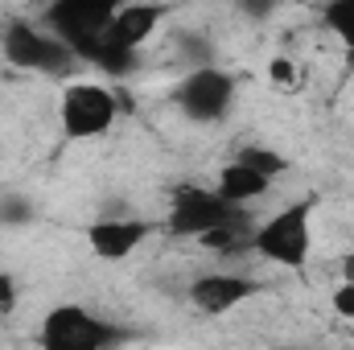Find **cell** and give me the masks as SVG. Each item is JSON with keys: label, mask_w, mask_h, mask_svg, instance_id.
<instances>
[{"label": "cell", "mask_w": 354, "mask_h": 350, "mask_svg": "<svg viewBox=\"0 0 354 350\" xmlns=\"http://www.w3.org/2000/svg\"><path fill=\"white\" fill-rule=\"evenodd\" d=\"M326 25L338 33V42L354 54V0H330V8H326Z\"/></svg>", "instance_id": "obj_12"}, {"label": "cell", "mask_w": 354, "mask_h": 350, "mask_svg": "<svg viewBox=\"0 0 354 350\" xmlns=\"http://www.w3.org/2000/svg\"><path fill=\"white\" fill-rule=\"evenodd\" d=\"M235 210L231 202L218 198V190H202V185H181L174 198V210H169V231L185 235V239H198L202 231L218 227V223H235Z\"/></svg>", "instance_id": "obj_7"}, {"label": "cell", "mask_w": 354, "mask_h": 350, "mask_svg": "<svg viewBox=\"0 0 354 350\" xmlns=\"http://www.w3.org/2000/svg\"><path fill=\"white\" fill-rule=\"evenodd\" d=\"M161 21H165V4H157V0H124L107 21L103 42L120 46V50H140L161 29Z\"/></svg>", "instance_id": "obj_9"}, {"label": "cell", "mask_w": 354, "mask_h": 350, "mask_svg": "<svg viewBox=\"0 0 354 350\" xmlns=\"http://www.w3.org/2000/svg\"><path fill=\"white\" fill-rule=\"evenodd\" d=\"M342 280H354V252L342 256Z\"/></svg>", "instance_id": "obj_18"}, {"label": "cell", "mask_w": 354, "mask_h": 350, "mask_svg": "<svg viewBox=\"0 0 354 350\" xmlns=\"http://www.w3.org/2000/svg\"><path fill=\"white\" fill-rule=\"evenodd\" d=\"M0 50H4V58L12 66L33 71V75H66L75 66V58H79L58 33L37 29L29 21H12L4 29V37H0Z\"/></svg>", "instance_id": "obj_3"}, {"label": "cell", "mask_w": 354, "mask_h": 350, "mask_svg": "<svg viewBox=\"0 0 354 350\" xmlns=\"http://www.w3.org/2000/svg\"><path fill=\"white\" fill-rule=\"evenodd\" d=\"M120 116V99L115 91L103 87V83H91V79H79V83H66L62 99H58V120H62V132L71 140H95L103 136Z\"/></svg>", "instance_id": "obj_2"}, {"label": "cell", "mask_w": 354, "mask_h": 350, "mask_svg": "<svg viewBox=\"0 0 354 350\" xmlns=\"http://www.w3.org/2000/svg\"><path fill=\"white\" fill-rule=\"evenodd\" d=\"M256 293H260V284L252 276H239V272H206V276H198L189 284V305L202 317H223V313L239 309Z\"/></svg>", "instance_id": "obj_8"}, {"label": "cell", "mask_w": 354, "mask_h": 350, "mask_svg": "<svg viewBox=\"0 0 354 350\" xmlns=\"http://www.w3.org/2000/svg\"><path fill=\"white\" fill-rule=\"evenodd\" d=\"M235 79L218 66H194L177 83V107L198 124H218L235 107Z\"/></svg>", "instance_id": "obj_5"}, {"label": "cell", "mask_w": 354, "mask_h": 350, "mask_svg": "<svg viewBox=\"0 0 354 350\" xmlns=\"http://www.w3.org/2000/svg\"><path fill=\"white\" fill-rule=\"evenodd\" d=\"M351 338H354V334H351Z\"/></svg>", "instance_id": "obj_19"}, {"label": "cell", "mask_w": 354, "mask_h": 350, "mask_svg": "<svg viewBox=\"0 0 354 350\" xmlns=\"http://www.w3.org/2000/svg\"><path fill=\"white\" fill-rule=\"evenodd\" d=\"M149 235H153L149 219H95L87 227V248L95 260L120 264V260H128Z\"/></svg>", "instance_id": "obj_10"}, {"label": "cell", "mask_w": 354, "mask_h": 350, "mask_svg": "<svg viewBox=\"0 0 354 350\" xmlns=\"http://www.w3.org/2000/svg\"><path fill=\"white\" fill-rule=\"evenodd\" d=\"M120 4L115 0H50L46 29L58 33L79 58H91L103 42V29Z\"/></svg>", "instance_id": "obj_4"}, {"label": "cell", "mask_w": 354, "mask_h": 350, "mask_svg": "<svg viewBox=\"0 0 354 350\" xmlns=\"http://www.w3.org/2000/svg\"><path fill=\"white\" fill-rule=\"evenodd\" d=\"M252 248L272 260L276 268L301 272L313 252V223H309V202H292L276 214H268L264 223L252 231Z\"/></svg>", "instance_id": "obj_1"}, {"label": "cell", "mask_w": 354, "mask_h": 350, "mask_svg": "<svg viewBox=\"0 0 354 350\" xmlns=\"http://www.w3.org/2000/svg\"><path fill=\"white\" fill-rule=\"evenodd\" d=\"M276 4H280V0H239V12L252 17V21H268V17L276 12Z\"/></svg>", "instance_id": "obj_16"}, {"label": "cell", "mask_w": 354, "mask_h": 350, "mask_svg": "<svg viewBox=\"0 0 354 350\" xmlns=\"http://www.w3.org/2000/svg\"><path fill=\"white\" fill-rule=\"evenodd\" d=\"M330 305H334L338 317L354 322V280H338V288L330 293Z\"/></svg>", "instance_id": "obj_15"}, {"label": "cell", "mask_w": 354, "mask_h": 350, "mask_svg": "<svg viewBox=\"0 0 354 350\" xmlns=\"http://www.w3.org/2000/svg\"><path fill=\"white\" fill-rule=\"evenodd\" d=\"M115 338L120 334L83 305H58L46 313V326H41V342L50 350H99L111 347Z\"/></svg>", "instance_id": "obj_6"}, {"label": "cell", "mask_w": 354, "mask_h": 350, "mask_svg": "<svg viewBox=\"0 0 354 350\" xmlns=\"http://www.w3.org/2000/svg\"><path fill=\"white\" fill-rule=\"evenodd\" d=\"M17 305V280L8 272H0V313H8Z\"/></svg>", "instance_id": "obj_17"}, {"label": "cell", "mask_w": 354, "mask_h": 350, "mask_svg": "<svg viewBox=\"0 0 354 350\" xmlns=\"http://www.w3.org/2000/svg\"><path fill=\"white\" fill-rule=\"evenodd\" d=\"M239 161L252 165V169H260V174H268V177H280L288 169V161H284L276 149H264V145H243V149H239Z\"/></svg>", "instance_id": "obj_13"}, {"label": "cell", "mask_w": 354, "mask_h": 350, "mask_svg": "<svg viewBox=\"0 0 354 350\" xmlns=\"http://www.w3.org/2000/svg\"><path fill=\"white\" fill-rule=\"evenodd\" d=\"M214 190H218V198L231 202V206H252V202H260L268 190H272V177L260 174V169H252V165H243V161L235 157L231 165L218 169Z\"/></svg>", "instance_id": "obj_11"}, {"label": "cell", "mask_w": 354, "mask_h": 350, "mask_svg": "<svg viewBox=\"0 0 354 350\" xmlns=\"http://www.w3.org/2000/svg\"><path fill=\"white\" fill-rule=\"evenodd\" d=\"M268 83L280 87V91H297V66H292V58L276 54V58L268 62Z\"/></svg>", "instance_id": "obj_14"}]
</instances>
